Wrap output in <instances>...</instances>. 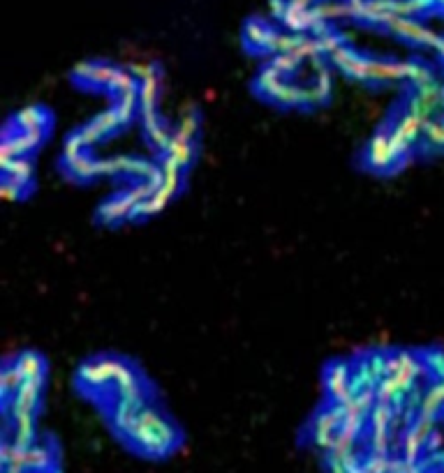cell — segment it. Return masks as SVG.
I'll return each mask as SVG.
<instances>
[{"mask_svg": "<svg viewBox=\"0 0 444 473\" xmlns=\"http://www.w3.org/2000/svg\"><path fill=\"white\" fill-rule=\"evenodd\" d=\"M183 438L178 425L156 402L141 411L137 425L120 438V443L144 459H167L183 445Z\"/></svg>", "mask_w": 444, "mask_h": 473, "instance_id": "obj_1", "label": "cell"}, {"mask_svg": "<svg viewBox=\"0 0 444 473\" xmlns=\"http://www.w3.org/2000/svg\"><path fill=\"white\" fill-rule=\"evenodd\" d=\"M15 367L21 374L24 381H35V383L46 381V360L44 356L35 354V351H24V354L15 356Z\"/></svg>", "mask_w": 444, "mask_h": 473, "instance_id": "obj_7", "label": "cell"}, {"mask_svg": "<svg viewBox=\"0 0 444 473\" xmlns=\"http://www.w3.org/2000/svg\"><path fill=\"white\" fill-rule=\"evenodd\" d=\"M53 123V116L44 106H26L19 113H15L8 120V130L15 132H39V134H49Z\"/></svg>", "mask_w": 444, "mask_h": 473, "instance_id": "obj_4", "label": "cell"}, {"mask_svg": "<svg viewBox=\"0 0 444 473\" xmlns=\"http://www.w3.org/2000/svg\"><path fill=\"white\" fill-rule=\"evenodd\" d=\"M134 211H137V208L130 204V199L125 197V192H118V194H113V197L104 199L102 204H100L98 213H95V220L104 226H118L127 220H134Z\"/></svg>", "mask_w": 444, "mask_h": 473, "instance_id": "obj_5", "label": "cell"}, {"mask_svg": "<svg viewBox=\"0 0 444 473\" xmlns=\"http://www.w3.org/2000/svg\"><path fill=\"white\" fill-rule=\"evenodd\" d=\"M273 32H275V28L266 21V19H261V17L250 19L243 28L246 49L252 51V53H264L266 56V44H268V39L273 37Z\"/></svg>", "mask_w": 444, "mask_h": 473, "instance_id": "obj_6", "label": "cell"}, {"mask_svg": "<svg viewBox=\"0 0 444 473\" xmlns=\"http://www.w3.org/2000/svg\"><path fill=\"white\" fill-rule=\"evenodd\" d=\"M409 160L412 157L403 155L398 148H396V144L391 141V137H389V132L385 127H380V130L375 132V137L368 141V146L363 148V153H361L363 168L378 173V175L398 173Z\"/></svg>", "mask_w": 444, "mask_h": 473, "instance_id": "obj_2", "label": "cell"}, {"mask_svg": "<svg viewBox=\"0 0 444 473\" xmlns=\"http://www.w3.org/2000/svg\"><path fill=\"white\" fill-rule=\"evenodd\" d=\"M118 67L109 65L104 60H89V63H82L79 67L72 70V81L79 88H86V90H100V88H109V84L116 77Z\"/></svg>", "mask_w": 444, "mask_h": 473, "instance_id": "obj_3", "label": "cell"}, {"mask_svg": "<svg viewBox=\"0 0 444 473\" xmlns=\"http://www.w3.org/2000/svg\"><path fill=\"white\" fill-rule=\"evenodd\" d=\"M176 134H178V137L187 139V141H197V134H199V113L197 111L185 113V116L181 118Z\"/></svg>", "mask_w": 444, "mask_h": 473, "instance_id": "obj_8", "label": "cell"}]
</instances>
